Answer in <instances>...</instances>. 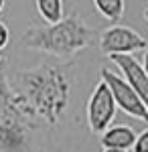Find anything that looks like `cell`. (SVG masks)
Instances as JSON below:
<instances>
[{"instance_id":"obj_4","label":"cell","mask_w":148,"mask_h":152,"mask_svg":"<svg viewBox=\"0 0 148 152\" xmlns=\"http://www.w3.org/2000/svg\"><path fill=\"white\" fill-rule=\"evenodd\" d=\"M102 81H106V85L110 87L116 105L124 112L126 116L134 118V120H140V122H148L146 105L142 104V99L138 97V94L130 87V83L126 81L122 75L114 73L108 67H102Z\"/></svg>"},{"instance_id":"obj_16","label":"cell","mask_w":148,"mask_h":152,"mask_svg":"<svg viewBox=\"0 0 148 152\" xmlns=\"http://www.w3.org/2000/svg\"><path fill=\"white\" fill-rule=\"evenodd\" d=\"M0 67H4V57L0 55Z\"/></svg>"},{"instance_id":"obj_3","label":"cell","mask_w":148,"mask_h":152,"mask_svg":"<svg viewBox=\"0 0 148 152\" xmlns=\"http://www.w3.org/2000/svg\"><path fill=\"white\" fill-rule=\"evenodd\" d=\"M34 120L14 94L8 73L0 67V152H31Z\"/></svg>"},{"instance_id":"obj_9","label":"cell","mask_w":148,"mask_h":152,"mask_svg":"<svg viewBox=\"0 0 148 152\" xmlns=\"http://www.w3.org/2000/svg\"><path fill=\"white\" fill-rule=\"evenodd\" d=\"M93 8L102 14L103 18H108L112 26L118 24L124 16V10H126V2L124 0H95L93 2Z\"/></svg>"},{"instance_id":"obj_12","label":"cell","mask_w":148,"mask_h":152,"mask_svg":"<svg viewBox=\"0 0 148 152\" xmlns=\"http://www.w3.org/2000/svg\"><path fill=\"white\" fill-rule=\"evenodd\" d=\"M8 41H10V31H8L6 23H2V20H0V51L8 45Z\"/></svg>"},{"instance_id":"obj_8","label":"cell","mask_w":148,"mask_h":152,"mask_svg":"<svg viewBox=\"0 0 148 152\" xmlns=\"http://www.w3.org/2000/svg\"><path fill=\"white\" fill-rule=\"evenodd\" d=\"M138 134L130 126H112L102 134V148H110V150H130L134 148Z\"/></svg>"},{"instance_id":"obj_5","label":"cell","mask_w":148,"mask_h":152,"mask_svg":"<svg viewBox=\"0 0 148 152\" xmlns=\"http://www.w3.org/2000/svg\"><path fill=\"white\" fill-rule=\"evenodd\" d=\"M97 45L102 49V53L108 55V57H114V55H132L136 51H144L146 49V39L140 35L138 31L130 28V26L114 24V26H108L100 35Z\"/></svg>"},{"instance_id":"obj_17","label":"cell","mask_w":148,"mask_h":152,"mask_svg":"<svg viewBox=\"0 0 148 152\" xmlns=\"http://www.w3.org/2000/svg\"><path fill=\"white\" fill-rule=\"evenodd\" d=\"M144 18H146V20H148V8H146V10H144Z\"/></svg>"},{"instance_id":"obj_15","label":"cell","mask_w":148,"mask_h":152,"mask_svg":"<svg viewBox=\"0 0 148 152\" xmlns=\"http://www.w3.org/2000/svg\"><path fill=\"white\" fill-rule=\"evenodd\" d=\"M4 10V0H0V12Z\"/></svg>"},{"instance_id":"obj_13","label":"cell","mask_w":148,"mask_h":152,"mask_svg":"<svg viewBox=\"0 0 148 152\" xmlns=\"http://www.w3.org/2000/svg\"><path fill=\"white\" fill-rule=\"evenodd\" d=\"M142 69L146 71V75H148V49H146V53H144V57H142Z\"/></svg>"},{"instance_id":"obj_7","label":"cell","mask_w":148,"mask_h":152,"mask_svg":"<svg viewBox=\"0 0 148 152\" xmlns=\"http://www.w3.org/2000/svg\"><path fill=\"white\" fill-rule=\"evenodd\" d=\"M116 63V67L122 71V77L130 83V87L138 94L142 104L148 110V75L142 69V63H138L132 55H114L110 57Z\"/></svg>"},{"instance_id":"obj_10","label":"cell","mask_w":148,"mask_h":152,"mask_svg":"<svg viewBox=\"0 0 148 152\" xmlns=\"http://www.w3.org/2000/svg\"><path fill=\"white\" fill-rule=\"evenodd\" d=\"M37 10L43 16V20L47 24H57L61 23L63 16V2L61 0H37Z\"/></svg>"},{"instance_id":"obj_2","label":"cell","mask_w":148,"mask_h":152,"mask_svg":"<svg viewBox=\"0 0 148 152\" xmlns=\"http://www.w3.org/2000/svg\"><path fill=\"white\" fill-rule=\"evenodd\" d=\"M95 41V31L87 26L77 14H69L57 24L26 28L21 37V47L41 51L57 59H67L91 47Z\"/></svg>"},{"instance_id":"obj_6","label":"cell","mask_w":148,"mask_h":152,"mask_svg":"<svg viewBox=\"0 0 148 152\" xmlns=\"http://www.w3.org/2000/svg\"><path fill=\"white\" fill-rule=\"evenodd\" d=\"M116 107L118 105L110 87L106 85V81H100L87 99V126L93 134H103L108 128H112Z\"/></svg>"},{"instance_id":"obj_1","label":"cell","mask_w":148,"mask_h":152,"mask_svg":"<svg viewBox=\"0 0 148 152\" xmlns=\"http://www.w3.org/2000/svg\"><path fill=\"white\" fill-rule=\"evenodd\" d=\"M8 79L34 122L41 120L47 126H57L61 122L73 91L71 61H43L31 69L14 71Z\"/></svg>"},{"instance_id":"obj_14","label":"cell","mask_w":148,"mask_h":152,"mask_svg":"<svg viewBox=\"0 0 148 152\" xmlns=\"http://www.w3.org/2000/svg\"><path fill=\"white\" fill-rule=\"evenodd\" d=\"M102 152H126V150H110V148H106V150H102Z\"/></svg>"},{"instance_id":"obj_11","label":"cell","mask_w":148,"mask_h":152,"mask_svg":"<svg viewBox=\"0 0 148 152\" xmlns=\"http://www.w3.org/2000/svg\"><path fill=\"white\" fill-rule=\"evenodd\" d=\"M132 152H148V128L144 130V132H140V134H138Z\"/></svg>"}]
</instances>
